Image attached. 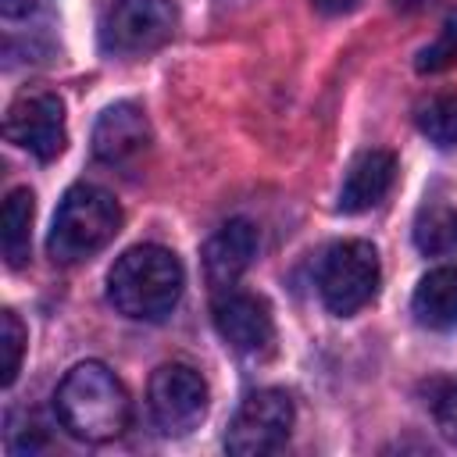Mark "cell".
I'll use <instances>...</instances> for the list:
<instances>
[{"label": "cell", "mask_w": 457, "mask_h": 457, "mask_svg": "<svg viewBox=\"0 0 457 457\" xmlns=\"http://www.w3.org/2000/svg\"><path fill=\"white\" fill-rule=\"evenodd\" d=\"M54 414L75 439L107 443L129 428L132 403L121 378L107 364L82 361L61 378L54 393Z\"/></svg>", "instance_id": "obj_1"}, {"label": "cell", "mask_w": 457, "mask_h": 457, "mask_svg": "<svg viewBox=\"0 0 457 457\" xmlns=\"http://www.w3.org/2000/svg\"><path fill=\"white\" fill-rule=\"evenodd\" d=\"M186 286L182 261L157 243L125 250L107 275V300L132 321H164Z\"/></svg>", "instance_id": "obj_2"}, {"label": "cell", "mask_w": 457, "mask_h": 457, "mask_svg": "<svg viewBox=\"0 0 457 457\" xmlns=\"http://www.w3.org/2000/svg\"><path fill=\"white\" fill-rule=\"evenodd\" d=\"M121 228V207L118 200L89 182L71 186L50 221L46 236V253L57 264H79L93 253H100Z\"/></svg>", "instance_id": "obj_3"}, {"label": "cell", "mask_w": 457, "mask_h": 457, "mask_svg": "<svg viewBox=\"0 0 457 457\" xmlns=\"http://www.w3.org/2000/svg\"><path fill=\"white\" fill-rule=\"evenodd\" d=\"M378 282H382V264H378V250L368 239H343L328 246L318 264L321 303L339 318H350L361 307H368L378 293Z\"/></svg>", "instance_id": "obj_4"}, {"label": "cell", "mask_w": 457, "mask_h": 457, "mask_svg": "<svg viewBox=\"0 0 457 457\" xmlns=\"http://www.w3.org/2000/svg\"><path fill=\"white\" fill-rule=\"evenodd\" d=\"M179 11L171 0H111L100 18V46L114 57H139L164 46Z\"/></svg>", "instance_id": "obj_5"}, {"label": "cell", "mask_w": 457, "mask_h": 457, "mask_svg": "<svg viewBox=\"0 0 457 457\" xmlns=\"http://www.w3.org/2000/svg\"><path fill=\"white\" fill-rule=\"evenodd\" d=\"M293 400L282 389H257L250 393L225 432V450L236 457H261V453H275L286 446L289 432H293Z\"/></svg>", "instance_id": "obj_6"}, {"label": "cell", "mask_w": 457, "mask_h": 457, "mask_svg": "<svg viewBox=\"0 0 457 457\" xmlns=\"http://www.w3.org/2000/svg\"><path fill=\"white\" fill-rule=\"evenodd\" d=\"M146 407L164 436L193 432L207 414V382L189 364H161L146 386Z\"/></svg>", "instance_id": "obj_7"}, {"label": "cell", "mask_w": 457, "mask_h": 457, "mask_svg": "<svg viewBox=\"0 0 457 457\" xmlns=\"http://www.w3.org/2000/svg\"><path fill=\"white\" fill-rule=\"evenodd\" d=\"M4 136H7V143H14L18 150H25L32 157L54 161L68 143L64 100L46 89L21 93L4 114Z\"/></svg>", "instance_id": "obj_8"}, {"label": "cell", "mask_w": 457, "mask_h": 457, "mask_svg": "<svg viewBox=\"0 0 457 457\" xmlns=\"http://www.w3.org/2000/svg\"><path fill=\"white\" fill-rule=\"evenodd\" d=\"M211 318L218 336L225 339L228 350H236L239 357H261L264 350H271L275 339V318L264 296L246 293V289H218L214 303H211Z\"/></svg>", "instance_id": "obj_9"}, {"label": "cell", "mask_w": 457, "mask_h": 457, "mask_svg": "<svg viewBox=\"0 0 457 457\" xmlns=\"http://www.w3.org/2000/svg\"><path fill=\"white\" fill-rule=\"evenodd\" d=\"M150 146V121L136 104H111L93 125V154L104 164H129Z\"/></svg>", "instance_id": "obj_10"}, {"label": "cell", "mask_w": 457, "mask_h": 457, "mask_svg": "<svg viewBox=\"0 0 457 457\" xmlns=\"http://www.w3.org/2000/svg\"><path fill=\"white\" fill-rule=\"evenodd\" d=\"M257 246H261L257 228H253L246 218L225 221V225L207 239V246H204V275H207V282L214 286V293L239 282V275L253 264Z\"/></svg>", "instance_id": "obj_11"}, {"label": "cell", "mask_w": 457, "mask_h": 457, "mask_svg": "<svg viewBox=\"0 0 457 457\" xmlns=\"http://www.w3.org/2000/svg\"><path fill=\"white\" fill-rule=\"evenodd\" d=\"M393 179H396V157L389 150H364L346 168V179L339 186V204L336 207L343 214L371 211L393 189Z\"/></svg>", "instance_id": "obj_12"}, {"label": "cell", "mask_w": 457, "mask_h": 457, "mask_svg": "<svg viewBox=\"0 0 457 457\" xmlns=\"http://www.w3.org/2000/svg\"><path fill=\"white\" fill-rule=\"evenodd\" d=\"M411 311H414L418 325H425V328H436V332L457 328V264L432 268L418 282Z\"/></svg>", "instance_id": "obj_13"}, {"label": "cell", "mask_w": 457, "mask_h": 457, "mask_svg": "<svg viewBox=\"0 0 457 457\" xmlns=\"http://www.w3.org/2000/svg\"><path fill=\"white\" fill-rule=\"evenodd\" d=\"M32 218H36V196L32 189L18 186L7 193L4 211H0V246H4V261L11 268H21L29 261L32 250Z\"/></svg>", "instance_id": "obj_14"}, {"label": "cell", "mask_w": 457, "mask_h": 457, "mask_svg": "<svg viewBox=\"0 0 457 457\" xmlns=\"http://www.w3.org/2000/svg\"><path fill=\"white\" fill-rule=\"evenodd\" d=\"M414 243L428 257H457V211L453 207H425L414 225Z\"/></svg>", "instance_id": "obj_15"}, {"label": "cell", "mask_w": 457, "mask_h": 457, "mask_svg": "<svg viewBox=\"0 0 457 457\" xmlns=\"http://www.w3.org/2000/svg\"><path fill=\"white\" fill-rule=\"evenodd\" d=\"M418 132L436 146H457V93H432L414 107Z\"/></svg>", "instance_id": "obj_16"}, {"label": "cell", "mask_w": 457, "mask_h": 457, "mask_svg": "<svg viewBox=\"0 0 457 457\" xmlns=\"http://www.w3.org/2000/svg\"><path fill=\"white\" fill-rule=\"evenodd\" d=\"M25 353V328L14 311H0V382L14 386Z\"/></svg>", "instance_id": "obj_17"}, {"label": "cell", "mask_w": 457, "mask_h": 457, "mask_svg": "<svg viewBox=\"0 0 457 457\" xmlns=\"http://www.w3.org/2000/svg\"><path fill=\"white\" fill-rule=\"evenodd\" d=\"M453 61H457V7L443 18L439 36L418 54L414 68H418V71H443V68H450Z\"/></svg>", "instance_id": "obj_18"}, {"label": "cell", "mask_w": 457, "mask_h": 457, "mask_svg": "<svg viewBox=\"0 0 457 457\" xmlns=\"http://www.w3.org/2000/svg\"><path fill=\"white\" fill-rule=\"evenodd\" d=\"M428 407H432V418H436L439 432H443L450 443H457V378H439V382H432Z\"/></svg>", "instance_id": "obj_19"}, {"label": "cell", "mask_w": 457, "mask_h": 457, "mask_svg": "<svg viewBox=\"0 0 457 457\" xmlns=\"http://www.w3.org/2000/svg\"><path fill=\"white\" fill-rule=\"evenodd\" d=\"M43 0H0V11L4 18H21V14H32Z\"/></svg>", "instance_id": "obj_20"}, {"label": "cell", "mask_w": 457, "mask_h": 457, "mask_svg": "<svg viewBox=\"0 0 457 457\" xmlns=\"http://www.w3.org/2000/svg\"><path fill=\"white\" fill-rule=\"evenodd\" d=\"M321 14H350L353 7H361V0H311Z\"/></svg>", "instance_id": "obj_21"}, {"label": "cell", "mask_w": 457, "mask_h": 457, "mask_svg": "<svg viewBox=\"0 0 457 457\" xmlns=\"http://www.w3.org/2000/svg\"><path fill=\"white\" fill-rule=\"evenodd\" d=\"M436 0H393V11H400V14H418V11H425V7H432Z\"/></svg>", "instance_id": "obj_22"}]
</instances>
